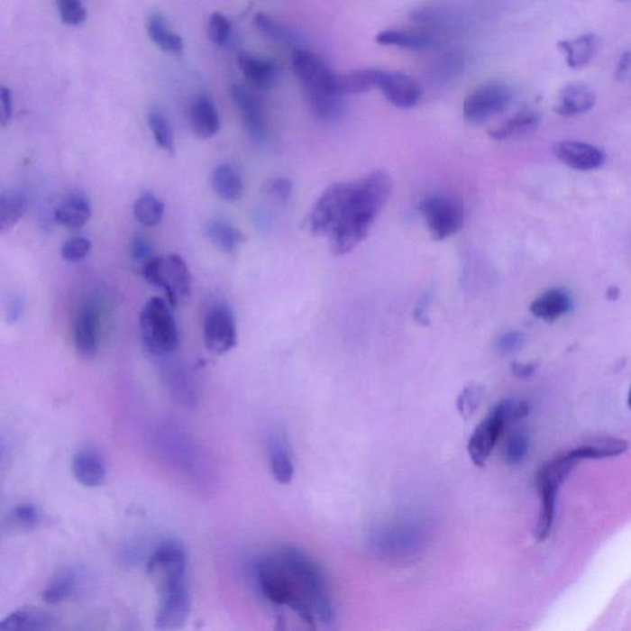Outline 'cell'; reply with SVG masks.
Here are the masks:
<instances>
[{"instance_id": "cell-48", "label": "cell", "mask_w": 631, "mask_h": 631, "mask_svg": "<svg viewBox=\"0 0 631 631\" xmlns=\"http://www.w3.org/2000/svg\"><path fill=\"white\" fill-rule=\"evenodd\" d=\"M265 190H267L268 196L273 197L274 200L285 203L291 196L293 184L287 178H277L267 184Z\"/></svg>"}, {"instance_id": "cell-29", "label": "cell", "mask_w": 631, "mask_h": 631, "mask_svg": "<svg viewBox=\"0 0 631 631\" xmlns=\"http://www.w3.org/2000/svg\"><path fill=\"white\" fill-rule=\"evenodd\" d=\"M376 42L385 46H398L412 51H429L438 43L427 33L402 32V30H386L376 36Z\"/></svg>"}, {"instance_id": "cell-20", "label": "cell", "mask_w": 631, "mask_h": 631, "mask_svg": "<svg viewBox=\"0 0 631 631\" xmlns=\"http://www.w3.org/2000/svg\"><path fill=\"white\" fill-rule=\"evenodd\" d=\"M92 203L86 194L76 191L57 206L55 221L69 230H80L92 217Z\"/></svg>"}, {"instance_id": "cell-31", "label": "cell", "mask_w": 631, "mask_h": 631, "mask_svg": "<svg viewBox=\"0 0 631 631\" xmlns=\"http://www.w3.org/2000/svg\"><path fill=\"white\" fill-rule=\"evenodd\" d=\"M268 451H270V468L275 480L283 485L293 481L294 462L284 439L279 435L271 436Z\"/></svg>"}, {"instance_id": "cell-42", "label": "cell", "mask_w": 631, "mask_h": 631, "mask_svg": "<svg viewBox=\"0 0 631 631\" xmlns=\"http://www.w3.org/2000/svg\"><path fill=\"white\" fill-rule=\"evenodd\" d=\"M492 411L498 415L506 425H508L526 417L529 414V404L522 399H503L492 408Z\"/></svg>"}, {"instance_id": "cell-51", "label": "cell", "mask_w": 631, "mask_h": 631, "mask_svg": "<svg viewBox=\"0 0 631 631\" xmlns=\"http://www.w3.org/2000/svg\"><path fill=\"white\" fill-rule=\"evenodd\" d=\"M614 78L620 83L631 82V51L623 53L616 66Z\"/></svg>"}, {"instance_id": "cell-12", "label": "cell", "mask_w": 631, "mask_h": 631, "mask_svg": "<svg viewBox=\"0 0 631 631\" xmlns=\"http://www.w3.org/2000/svg\"><path fill=\"white\" fill-rule=\"evenodd\" d=\"M204 343L215 355L233 351L237 344V325L233 310L224 304L214 306L204 322Z\"/></svg>"}, {"instance_id": "cell-28", "label": "cell", "mask_w": 631, "mask_h": 631, "mask_svg": "<svg viewBox=\"0 0 631 631\" xmlns=\"http://www.w3.org/2000/svg\"><path fill=\"white\" fill-rule=\"evenodd\" d=\"M211 186L218 197L230 203L240 200L243 196V180L236 168L230 163L215 168Z\"/></svg>"}, {"instance_id": "cell-16", "label": "cell", "mask_w": 631, "mask_h": 631, "mask_svg": "<svg viewBox=\"0 0 631 631\" xmlns=\"http://www.w3.org/2000/svg\"><path fill=\"white\" fill-rule=\"evenodd\" d=\"M553 154L560 162L576 170H593L606 160V154L593 144L580 141H562L553 147Z\"/></svg>"}, {"instance_id": "cell-10", "label": "cell", "mask_w": 631, "mask_h": 631, "mask_svg": "<svg viewBox=\"0 0 631 631\" xmlns=\"http://www.w3.org/2000/svg\"><path fill=\"white\" fill-rule=\"evenodd\" d=\"M512 90L501 82H489L473 90L464 102V117L472 123H485L505 113L512 103Z\"/></svg>"}, {"instance_id": "cell-46", "label": "cell", "mask_w": 631, "mask_h": 631, "mask_svg": "<svg viewBox=\"0 0 631 631\" xmlns=\"http://www.w3.org/2000/svg\"><path fill=\"white\" fill-rule=\"evenodd\" d=\"M40 513L32 505H22L16 507L10 513V523L16 528L32 529L39 525Z\"/></svg>"}, {"instance_id": "cell-38", "label": "cell", "mask_w": 631, "mask_h": 631, "mask_svg": "<svg viewBox=\"0 0 631 631\" xmlns=\"http://www.w3.org/2000/svg\"><path fill=\"white\" fill-rule=\"evenodd\" d=\"M166 206L152 194H143L133 205V215L144 227H156L162 223Z\"/></svg>"}, {"instance_id": "cell-52", "label": "cell", "mask_w": 631, "mask_h": 631, "mask_svg": "<svg viewBox=\"0 0 631 631\" xmlns=\"http://www.w3.org/2000/svg\"><path fill=\"white\" fill-rule=\"evenodd\" d=\"M23 310H25V304H23V298L20 297H13L6 306V320L10 324L18 322L23 317Z\"/></svg>"}, {"instance_id": "cell-37", "label": "cell", "mask_w": 631, "mask_h": 631, "mask_svg": "<svg viewBox=\"0 0 631 631\" xmlns=\"http://www.w3.org/2000/svg\"><path fill=\"white\" fill-rule=\"evenodd\" d=\"M254 25L263 35L274 40V41L288 46L301 45L302 40L297 32L270 18V15L260 13V14L254 16Z\"/></svg>"}, {"instance_id": "cell-53", "label": "cell", "mask_w": 631, "mask_h": 631, "mask_svg": "<svg viewBox=\"0 0 631 631\" xmlns=\"http://www.w3.org/2000/svg\"><path fill=\"white\" fill-rule=\"evenodd\" d=\"M429 302H431V295L425 294L418 300L417 306L415 308L414 318L418 325H429L428 318V308Z\"/></svg>"}, {"instance_id": "cell-24", "label": "cell", "mask_w": 631, "mask_h": 631, "mask_svg": "<svg viewBox=\"0 0 631 631\" xmlns=\"http://www.w3.org/2000/svg\"><path fill=\"white\" fill-rule=\"evenodd\" d=\"M599 38L594 33H585L557 43L560 51L565 55L566 65L572 69L589 66L599 53Z\"/></svg>"}, {"instance_id": "cell-15", "label": "cell", "mask_w": 631, "mask_h": 631, "mask_svg": "<svg viewBox=\"0 0 631 631\" xmlns=\"http://www.w3.org/2000/svg\"><path fill=\"white\" fill-rule=\"evenodd\" d=\"M231 96L240 109L242 119L248 135L257 143H265L268 140V125L260 100L242 86H233Z\"/></svg>"}, {"instance_id": "cell-22", "label": "cell", "mask_w": 631, "mask_h": 631, "mask_svg": "<svg viewBox=\"0 0 631 631\" xmlns=\"http://www.w3.org/2000/svg\"><path fill=\"white\" fill-rule=\"evenodd\" d=\"M238 67L243 73L244 78L258 89L270 90L273 88L278 78V67L273 60L242 52L238 56Z\"/></svg>"}, {"instance_id": "cell-44", "label": "cell", "mask_w": 631, "mask_h": 631, "mask_svg": "<svg viewBox=\"0 0 631 631\" xmlns=\"http://www.w3.org/2000/svg\"><path fill=\"white\" fill-rule=\"evenodd\" d=\"M207 32H209V38L215 45L224 46L230 41L233 25L226 16L216 12L210 16Z\"/></svg>"}, {"instance_id": "cell-41", "label": "cell", "mask_w": 631, "mask_h": 631, "mask_svg": "<svg viewBox=\"0 0 631 631\" xmlns=\"http://www.w3.org/2000/svg\"><path fill=\"white\" fill-rule=\"evenodd\" d=\"M483 394H485V389L482 385L470 384L466 386L456 401V408L462 418L468 419L475 414L476 409L481 404Z\"/></svg>"}, {"instance_id": "cell-27", "label": "cell", "mask_w": 631, "mask_h": 631, "mask_svg": "<svg viewBox=\"0 0 631 631\" xmlns=\"http://www.w3.org/2000/svg\"><path fill=\"white\" fill-rule=\"evenodd\" d=\"M540 117L532 110H523L515 114L506 121H503L501 125L495 127L489 131V136L496 141H505L509 139H517L529 135L538 129Z\"/></svg>"}, {"instance_id": "cell-45", "label": "cell", "mask_w": 631, "mask_h": 631, "mask_svg": "<svg viewBox=\"0 0 631 631\" xmlns=\"http://www.w3.org/2000/svg\"><path fill=\"white\" fill-rule=\"evenodd\" d=\"M92 251V241L86 237H72L65 242L60 250L63 260L67 261H80L86 260Z\"/></svg>"}, {"instance_id": "cell-9", "label": "cell", "mask_w": 631, "mask_h": 631, "mask_svg": "<svg viewBox=\"0 0 631 631\" xmlns=\"http://www.w3.org/2000/svg\"><path fill=\"white\" fill-rule=\"evenodd\" d=\"M187 553L178 542L158 546L147 563V573L160 592L187 582Z\"/></svg>"}, {"instance_id": "cell-5", "label": "cell", "mask_w": 631, "mask_h": 631, "mask_svg": "<svg viewBox=\"0 0 631 631\" xmlns=\"http://www.w3.org/2000/svg\"><path fill=\"white\" fill-rule=\"evenodd\" d=\"M577 464H579V460L573 459L567 453L565 455L557 456L552 462H546L536 473V486H538L540 498H542L538 525L534 530V535L538 542H545L549 538L553 525V517H555L557 492Z\"/></svg>"}, {"instance_id": "cell-17", "label": "cell", "mask_w": 631, "mask_h": 631, "mask_svg": "<svg viewBox=\"0 0 631 631\" xmlns=\"http://www.w3.org/2000/svg\"><path fill=\"white\" fill-rule=\"evenodd\" d=\"M378 88L381 89L385 98L399 109H409L417 105L421 98V88L411 77L399 72L382 70Z\"/></svg>"}, {"instance_id": "cell-26", "label": "cell", "mask_w": 631, "mask_h": 631, "mask_svg": "<svg viewBox=\"0 0 631 631\" xmlns=\"http://www.w3.org/2000/svg\"><path fill=\"white\" fill-rule=\"evenodd\" d=\"M56 617L46 610L38 608H22L15 610L0 623L2 631H40L50 630L56 626Z\"/></svg>"}, {"instance_id": "cell-55", "label": "cell", "mask_w": 631, "mask_h": 631, "mask_svg": "<svg viewBox=\"0 0 631 631\" xmlns=\"http://www.w3.org/2000/svg\"><path fill=\"white\" fill-rule=\"evenodd\" d=\"M627 405H629V407L631 408V389L629 391V396H627Z\"/></svg>"}, {"instance_id": "cell-14", "label": "cell", "mask_w": 631, "mask_h": 631, "mask_svg": "<svg viewBox=\"0 0 631 631\" xmlns=\"http://www.w3.org/2000/svg\"><path fill=\"white\" fill-rule=\"evenodd\" d=\"M506 425L505 421L493 411L480 423L473 431L468 445L470 459L473 464L479 468L485 466Z\"/></svg>"}, {"instance_id": "cell-47", "label": "cell", "mask_w": 631, "mask_h": 631, "mask_svg": "<svg viewBox=\"0 0 631 631\" xmlns=\"http://www.w3.org/2000/svg\"><path fill=\"white\" fill-rule=\"evenodd\" d=\"M130 253L133 263L139 264L140 268H142L144 263H147L151 258L154 257L152 244L143 236H136L133 238V243H131Z\"/></svg>"}, {"instance_id": "cell-35", "label": "cell", "mask_w": 631, "mask_h": 631, "mask_svg": "<svg viewBox=\"0 0 631 631\" xmlns=\"http://www.w3.org/2000/svg\"><path fill=\"white\" fill-rule=\"evenodd\" d=\"M382 69H358L348 75L338 76V92L342 96L348 94L369 92L379 87Z\"/></svg>"}, {"instance_id": "cell-8", "label": "cell", "mask_w": 631, "mask_h": 631, "mask_svg": "<svg viewBox=\"0 0 631 631\" xmlns=\"http://www.w3.org/2000/svg\"><path fill=\"white\" fill-rule=\"evenodd\" d=\"M352 191L353 181L335 183L328 187L316 200L307 217L308 231L314 236H330L343 216Z\"/></svg>"}, {"instance_id": "cell-11", "label": "cell", "mask_w": 631, "mask_h": 631, "mask_svg": "<svg viewBox=\"0 0 631 631\" xmlns=\"http://www.w3.org/2000/svg\"><path fill=\"white\" fill-rule=\"evenodd\" d=\"M293 67L305 93L330 92L341 96L338 92V76L332 72L320 56L307 50H297L293 53Z\"/></svg>"}, {"instance_id": "cell-30", "label": "cell", "mask_w": 631, "mask_h": 631, "mask_svg": "<svg viewBox=\"0 0 631 631\" xmlns=\"http://www.w3.org/2000/svg\"><path fill=\"white\" fill-rule=\"evenodd\" d=\"M147 32L151 40L162 51L173 56H180L184 51L183 39L169 28L167 19L162 14H153L147 22Z\"/></svg>"}, {"instance_id": "cell-43", "label": "cell", "mask_w": 631, "mask_h": 631, "mask_svg": "<svg viewBox=\"0 0 631 631\" xmlns=\"http://www.w3.org/2000/svg\"><path fill=\"white\" fill-rule=\"evenodd\" d=\"M62 23L69 26L80 25L87 20L83 0H56Z\"/></svg>"}, {"instance_id": "cell-34", "label": "cell", "mask_w": 631, "mask_h": 631, "mask_svg": "<svg viewBox=\"0 0 631 631\" xmlns=\"http://www.w3.org/2000/svg\"><path fill=\"white\" fill-rule=\"evenodd\" d=\"M206 236L224 253H233L246 240L238 228L223 220L210 221L206 224Z\"/></svg>"}, {"instance_id": "cell-50", "label": "cell", "mask_w": 631, "mask_h": 631, "mask_svg": "<svg viewBox=\"0 0 631 631\" xmlns=\"http://www.w3.org/2000/svg\"><path fill=\"white\" fill-rule=\"evenodd\" d=\"M0 106H2L0 123H2V126H6L10 121H12L13 113H14L13 93L12 90L6 88V87H2V89H0Z\"/></svg>"}, {"instance_id": "cell-40", "label": "cell", "mask_w": 631, "mask_h": 631, "mask_svg": "<svg viewBox=\"0 0 631 631\" xmlns=\"http://www.w3.org/2000/svg\"><path fill=\"white\" fill-rule=\"evenodd\" d=\"M529 453V438L525 432L516 431L509 434L503 446V456L509 466H518L525 462Z\"/></svg>"}, {"instance_id": "cell-13", "label": "cell", "mask_w": 631, "mask_h": 631, "mask_svg": "<svg viewBox=\"0 0 631 631\" xmlns=\"http://www.w3.org/2000/svg\"><path fill=\"white\" fill-rule=\"evenodd\" d=\"M190 606V593L187 582L160 592V604L156 616L157 629H179L189 617Z\"/></svg>"}, {"instance_id": "cell-49", "label": "cell", "mask_w": 631, "mask_h": 631, "mask_svg": "<svg viewBox=\"0 0 631 631\" xmlns=\"http://www.w3.org/2000/svg\"><path fill=\"white\" fill-rule=\"evenodd\" d=\"M525 344V334H520L518 331L507 332L503 334L501 338L497 342V348L503 354H511L515 352L519 351L520 348Z\"/></svg>"}, {"instance_id": "cell-1", "label": "cell", "mask_w": 631, "mask_h": 631, "mask_svg": "<svg viewBox=\"0 0 631 631\" xmlns=\"http://www.w3.org/2000/svg\"><path fill=\"white\" fill-rule=\"evenodd\" d=\"M391 190L390 174L384 170H374L353 181V191L343 216L327 237L332 253L344 256L367 238L376 216L388 203Z\"/></svg>"}, {"instance_id": "cell-3", "label": "cell", "mask_w": 631, "mask_h": 631, "mask_svg": "<svg viewBox=\"0 0 631 631\" xmlns=\"http://www.w3.org/2000/svg\"><path fill=\"white\" fill-rule=\"evenodd\" d=\"M257 579L265 599L279 606H288L304 622L314 627V610L302 597L288 570L275 553L263 557L258 562Z\"/></svg>"}, {"instance_id": "cell-21", "label": "cell", "mask_w": 631, "mask_h": 631, "mask_svg": "<svg viewBox=\"0 0 631 631\" xmlns=\"http://www.w3.org/2000/svg\"><path fill=\"white\" fill-rule=\"evenodd\" d=\"M572 297L562 288H553L539 295L530 305V312L536 318L546 322L556 321L572 310Z\"/></svg>"}, {"instance_id": "cell-54", "label": "cell", "mask_w": 631, "mask_h": 631, "mask_svg": "<svg viewBox=\"0 0 631 631\" xmlns=\"http://www.w3.org/2000/svg\"><path fill=\"white\" fill-rule=\"evenodd\" d=\"M512 371L513 374L518 376V378L526 379L534 374L535 371V365L529 362V364H522V362H512Z\"/></svg>"}, {"instance_id": "cell-19", "label": "cell", "mask_w": 631, "mask_h": 631, "mask_svg": "<svg viewBox=\"0 0 631 631\" xmlns=\"http://www.w3.org/2000/svg\"><path fill=\"white\" fill-rule=\"evenodd\" d=\"M72 471L77 481L86 488H99L106 479L105 462L98 452L83 449L72 460Z\"/></svg>"}, {"instance_id": "cell-2", "label": "cell", "mask_w": 631, "mask_h": 631, "mask_svg": "<svg viewBox=\"0 0 631 631\" xmlns=\"http://www.w3.org/2000/svg\"><path fill=\"white\" fill-rule=\"evenodd\" d=\"M274 553L290 573L295 585L310 604L316 616L325 622L331 620L334 617V606L327 581L320 566L306 553L294 546H283Z\"/></svg>"}, {"instance_id": "cell-36", "label": "cell", "mask_w": 631, "mask_h": 631, "mask_svg": "<svg viewBox=\"0 0 631 631\" xmlns=\"http://www.w3.org/2000/svg\"><path fill=\"white\" fill-rule=\"evenodd\" d=\"M77 572L73 569H65L57 573L49 585H47L42 599L49 604H59L70 597L75 592L77 587Z\"/></svg>"}, {"instance_id": "cell-33", "label": "cell", "mask_w": 631, "mask_h": 631, "mask_svg": "<svg viewBox=\"0 0 631 631\" xmlns=\"http://www.w3.org/2000/svg\"><path fill=\"white\" fill-rule=\"evenodd\" d=\"M28 210V197L20 191H8L0 197V231L8 233Z\"/></svg>"}, {"instance_id": "cell-32", "label": "cell", "mask_w": 631, "mask_h": 631, "mask_svg": "<svg viewBox=\"0 0 631 631\" xmlns=\"http://www.w3.org/2000/svg\"><path fill=\"white\" fill-rule=\"evenodd\" d=\"M629 448V443L617 438L597 439L590 444L579 446L573 449L569 454L576 460H600L614 458L624 454Z\"/></svg>"}, {"instance_id": "cell-4", "label": "cell", "mask_w": 631, "mask_h": 631, "mask_svg": "<svg viewBox=\"0 0 631 631\" xmlns=\"http://www.w3.org/2000/svg\"><path fill=\"white\" fill-rule=\"evenodd\" d=\"M170 306L163 298L151 297L141 311L143 344L156 357L172 354L179 348V330Z\"/></svg>"}, {"instance_id": "cell-7", "label": "cell", "mask_w": 631, "mask_h": 631, "mask_svg": "<svg viewBox=\"0 0 631 631\" xmlns=\"http://www.w3.org/2000/svg\"><path fill=\"white\" fill-rule=\"evenodd\" d=\"M419 211L434 241H444L454 236L464 226V203L458 197H427L419 204Z\"/></svg>"}, {"instance_id": "cell-25", "label": "cell", "mask_w": 631, "mask_h": 631, "mask_svg": "<svg viewBox=\"0 0 631 631\" xmlns=\"http://www.w3.org/2000/svg\"><path fill=\"white\" fill-rule=\"evenodd\" d=\"M75 345L77 352L86 358L98 353L99 317L93 307H87L77 317L75 325Z\"/></svg>"}, {"instance_id": "cell-39", "label": "cell", "mask_w": 631, "mask_h": 631, "mask_svg": "<svg viewBox=\"0 0 631 631\" xmlns=\"http://www.w3.org/2000/svg\"><path fill=\"white\" fill-rule=\"evenodd\" d=\"M147 121L157 146H160L164 152L174 153V133L169 120L164 115L160 107H152L147 115Z\"/></svg>"}, {"instance_id": "cell-6", "label": "cell", "mask_w": 631, "mask_h": 631, "mask_svg": "<svg viewBox=\"0 0 631 631\" xmlns=\"http://www.w3.org/2000/svg\"><path fill=\"white\" fill-rule=\"evenodd\" d=\"M141 273L151 285L166 291L173 307L189 301L191 275L186 261L178 254L151 258L141 268Z\"/></svg>"}, {"instance_id": "cell-23", "label": "cell", "mask_w": 631, "mask_h": 631, "mask_svg": "<svg viewBox=\"0 0 631 631\" xmlns=\"http://www.w3.org/2000/svg\"><path fill=\"white\" fill-rule=\"evenodd\" d=\"M191 129L199 139L209 140L220 131L221 121L216 105L206 94L197 96L190 107Z\"/></svg>"}, {"instance_id": "cell-18", "label": "cell", "mask_w": 631, "mask_h": 631, "mask_svg": "<svg viewBox=\"0 0 631 631\" xmlns=\"http://www.w3.org/2000/svg\"><path fill=\"white\" fill-rule=\"evenodd\" d=\"M596 93L585 83H570L560 90L555 113L562 116H576L590 112L596 104Z\"/></svg>"}]
</instances>
